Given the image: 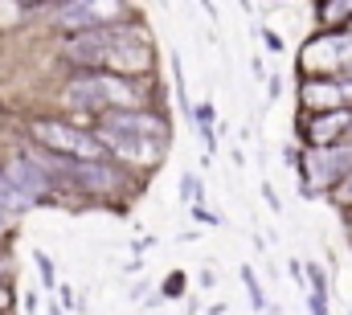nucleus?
Returning a JSON list of instances; mask_svg holds the SVG:
<instances>
[{"label": "nucleus", "instance_id": "1", "mask_svg": "<svg viewBox=\"0 0 352 315\" xmlns=\"http://www.w3.org/2000/svg\"><path fill=\"white\" fill-rule=\"evenodd\" d=\"M62 54L82 66H111V70H127V74L152 70V62H156V50L140 29H102V25L90 33H78V37H66Z\"/></svg>", "mask_w": 352, "mask_h": 315}, {"label": "nucleus", "instance_id": "2", "mask_svg": "<svg viewBox=\"0 0 352 315\" xmlns=\"http://www.w3.org/2000/svg\"><path fill=\"white\" fill-rule=\"evenodd\" d=\"M98 140H102V148H111L119 160L152 168V164L164 160L168 127H164V119H156L148 111H111V115H102Z\"/></svg>", "mask_w": 352, "mask_h": 315}, {"label": "nucleus", "instance_id": "3", "mask_svg": "<svg viewBox=\"0 0 352 315\" xmlns=\"http://www.w3.org/2000/svg\"><path fill=\"white\" fill-rule=\"evenodd\" d=\"M66 102L78 111H135L140 94L115 74H90L66 86Z\"/></svg>", "mask_w": 352, "mask_h": 315}, {"label": "nucleus", "instance_id": "4", "mask_svg": "<svg viewBox=\"0 0 352 315\" xmlns=\"http://www.w3.org/2000/svg\"><path fill=\"white\" fill-rule=\"evenodd\" d=\"M33 140L45 144L50 152H62V156L78 160V164H102V140L90 135L82 127H70V123H54V119H41L33 123Z\"/></svg>", "mask_w": 352, "mask_h": 315}, {"label": "nucleus", "instance_id": "5", "mask_svg": "<svg viewBox=\"0 0 352 315\" xmlns=\"http://www.w3.org/2000/svg\"><path fill=\"white\" fill-rule=\"evenodd\" d=\"M307 70H349L352 66V33H328L303 45Z\"/></svg>", "mask_w": 352, "mask_h": 315}, {"label": "nucleus", "instance_id": "6", "mask_svg": "<svg viewBox=\"0 0 352 315\" xmlns=\"http://www.w3.org/2000/svg\"><path fill=\"white\" fill-rule=\"evenodd\" d=\"M340 176H352V148H320L307 156V188L332 184Z\"/></svg>", "mask_w": 352, "mask_h": 315}, {"label": "nucleus", "instance_id": "7", "mask_svg": "<svg viewBox=\"0 0 352 315\" xmlns=\"http://www.w3.org/2000/svg\"><path fill=\"white\" fill-rule=\"evenodd\" d=\"M4 176H8V184L25 197V205H33L41 193H50V184H54V176H50V168H41V164H33V160L16 156L8 168H4Z\"/></svg>", "mask_w": 352, "mask_h": 315}, {"label": "nucleus", "instance_id": "8", "mask_svg": "<svg viewBox=\"0 0 352 315\" xmlns=\"http://www.w3.org/2000/svg\"><path fill=\"white\" fill-rule=\"evenodd\" d=\"M119 12H123L119 4H90V0H74V4H62V8H58V25L78 29V33H90V29H98V21L119 17Z\"/></svg>", "mask_w": 352, "mask_h": 315}, {"label": "nucleus", "instance_id": "9", "mask_svg": "<svg viewBox=\"0 0 352 315\" xmlns=\"http://www.w3.org/2000/svg\"><path fill=\"white\" fill-rule=\"evenodd\" d=\"M66 176H70L82 193H115V184H119V176H115L107 164H78V160H70V164H66Z\"/></svg>", "mask_w": 352, "mask_h": 315}, {"label": "nucleus", "instance_id": "10", "mask_svg": "<svg viewBox=\"0 0 352 315\" xmlns=\"http://www.w3.org/2000/svg\"><path fill=\"white\" fill-rule=\"evenodd\" d=\"M303 102L307 107H340L349 98H344V86H336V82H307L303 86Z\"/></svg>", "mask_w": 352, "mask_h": 315}, {"label": "nucleus", "instance_id": "11", "mask_svg": "<svg viewBox=\"0 0 352 315\" xmlns=\"http://www.w3.org/2000/svg\"><path fill=\"white\" fill-rule=\"evenodd\" d=\"M349 123H352L349 111H332V115H324V119H316V123H311V140H316V144H332Z\"/></svg>", "mask_w": 352, "mask_h": 315}, {"label": "nucleus", "instance_id": "12", "mask_svg": "<svg viewBox=\"0 0 352 315\" xmlns=\"http://www.w3.org/2000/svg\"><path fill=\"white\" fill-rule=\"evenodd\" d=\"M25 209V197L8 184V176L0 172V213H21Z\"/></svg>", "mask_w": 352, "mask_h": 315}, {"label": "nucleus", "instance_id": "13", "mask_svg": "<svg viewBox=\"0 0 352 315\" xmlns=\"http://www.w3.org/2000/svg\"><path fill=\"white\" fill-rule=\"evenodd\" d=\"M201 197H205L201 180H197L192 172H184V176H180V201H192V205H201Z\"/></svg>", "mask_w": 352, "mask_h": 315}, {"label": "nucleus", "instance_id": "14", "mask_svg": "<svg viewBox=\"0 0 352 315\" xmlns=\"http://www.w3.org/2000/svg\"><path fill=\"white\" fill-rule=\"evenodd\" d=\"M242 283H246V291H250V303L263 312V307H266V295H263V287H258V279H254V270H250V266H242Z\"/></svg>", "mask_w": 352, "mask_h": 315}, {"label": "nucleus", "instance_id": "15", "mask_svg": "<svg viewBox=\"0 0 352 315\" xmlns=\"http://www.w3.org/2000/svg\"><path fill=\"white\" fill-rule=\"evenodd\" d=\"M33 258H37V270H41V283H45V287H54V262H50V254H45V250H37Z\"/></svg>", "mask_w": 352, "mask_h": 315}, {"label": "nucleus", "instance_id": "16", "mask_svg": "<svg viewBox=\"0 0 352 315\" xmlns=\"http://www.w3.org/2000/svg\"><path fill=\"white\" fill-rule=\"evenodd\" d=\"M320 17L324 21H344V17H352V4H324Z\"/></svg>", "mask_w": 352, "mask_h": 315}, {"label": "nucleus", "instance_id": "17", "mask_svg": "<svg viewBox=\"0 0 352 315\" xmlns=\"http://www.w3.org/2000/svg\"><path fill=\"white\" fill-rule=\"evenodd\" d=\"M263 197H266V205H270V209H274V213H278V209H283V205H278V197H274V188H270V184H263Z\"/></svg>", "mask_w": 352, "mask_h": 315}, {"label": "nucleus", "instance_id": "18", "mask_svg": "<svg viewBox=\"0 0 352 315\" xmlns=\"http://www.w3.org/2000/svg\"><path fill=\"white\" fill-rule=\"evenodd\" d=\"M336 197H340V201H349V205H352V176H344V184H340V193H336Z\"/></svg>", "mask_w": 352, "mask_h": 315}, {"label": "nucleus", "instance_id": "19", "mask_svg": "<svg viewBox=\"0 0 352 315\" xmlns=\"http://www.w3.org/2000/svg\"><path fill=\"white\" fill-rule=\"evenodd\" d=\"M344 98L352 102V82H344Z\"/></svg>", "mask_w": 352, "mask_h": 315}, {"label": "nucleus", "instance_id": "20", "mask_svg": "<svg viewBox=\"0 0 352 315\" xmlns=\"http://www.w3.org/2000/svg\"><path fill=\"white\" fill-rule=\"evenodd\" d=\"M4 307H8V295H0V312H4Z\"/></svg>", "mask_w": 352, "mask_h": 315}, {"label": "nucleus", "instance_id": "21", "mask_svg": "<svg viewBox=\"0 0 352 315\" xmlns=\"http://www.w3.org/2000/svg\"><path fill=\"white\" fill-rule=\"evenodd\" d=\"M0 274H4V266H0Z\"/></svg>", "mask_w": 352, "mask_h": 315}]
</instances>
